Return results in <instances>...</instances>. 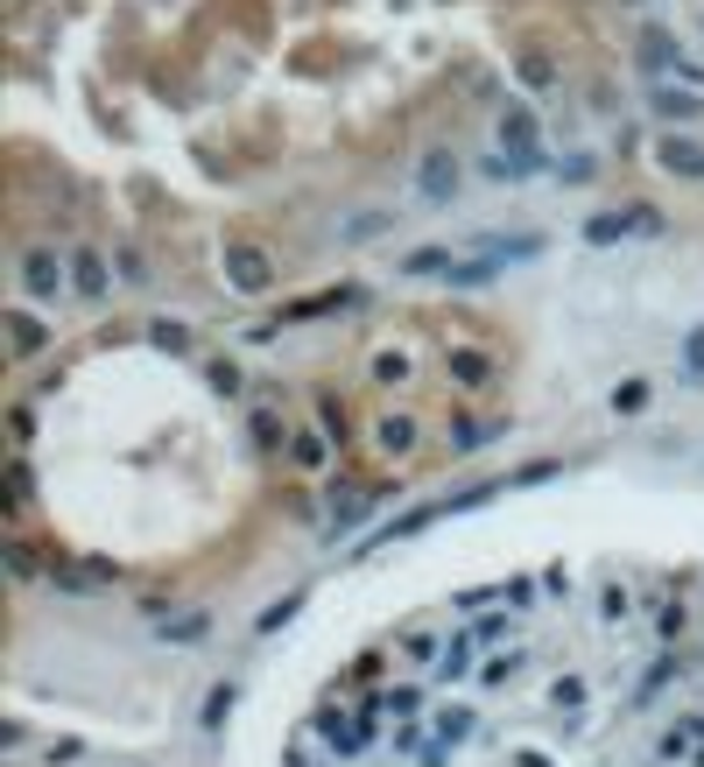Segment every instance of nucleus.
I'll return each mask as SVG.
<instances>
[{
    "mask_svg": "<svg viewBox=\"0 0 704 767\" xmlns=\"http://www.w3.org/2000/svg\"><path fill=\"white\" fill-rule=\"evenodd\" d=\"M282 767H704V564H543L359 648Z\"/></svg>",
    "mask_w": 704,
    "mask_h": 767,
    "instance_id": "nucleus-1",
    "label": "nucleus"
}]
</instances>
